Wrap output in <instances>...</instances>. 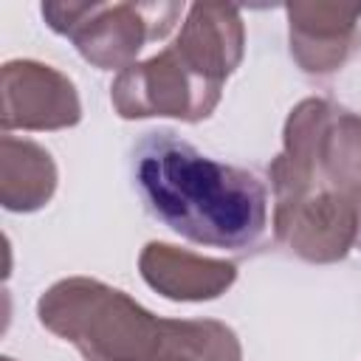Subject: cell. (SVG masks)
<instances>
[{"mask_svg": "<svg viewBox=\"0 0 361 361\" xmlns=\"http://www.w3.org/2000/svg\"><path fill=\"white\" fill-rule=\"evenodd\" d=\"M135 186L175 234L228 251L254 248L268 226V189L240 166L220 164L175 133H149L135 152Z\"/></svg>", "mask_w": 361, "mask_h": 361, "instance_id": "obj_1", "label": "cell"}, {"mask_svg": "<svg viewBox=\"0 0 361 361\" xmlns=\"http://www.w3.org/2000/svg\"><path fill=\"white\" fill-rule=\"evenodd\" d=\"M37 319L87 361H149L161 338L155 313L90 276L54 282L37 302Z\"/></svg>", "mask_w": 361, "mask_h": 361, "instance_id": "obj_2", "label": "cell"}, {"mask_svg": "<svg viewBox=\"0 0 361 361\" xmlns=\"http://www.w3.org/2000/svg\"><path fill=\"white\" fill-rule=\"evenodd\" d=\"M274 195L302 189H361V116L324 99L299 102L282 130V152L268 166Z\"/></svg>", "mask_w": 361, "mask_h": 361, "instance_id": "obj_3", "label": "cell"}, {"mask_svg": "<svg viewBox=\"0 0 361 361\" xmlns=\"http://www.w3.org/2000/svg\"><path fill=\"white\" fill-rule=\"evenodd\" d=\"M180 14V3H42L51 31L68 37L90 65L118 73L149 39H164Z\"/></svg>", "mask_w": 361, "mask_h": 361, "instance_id": "obj_4", "label": "cell"}, {"mask_svg": "<svg viewBox=\"0 0 361 361\" xmlns=\"http://www.w3.org/2000/svg\"><path fill=\"white\" fill-rule=\"evenodd\" d=\"M220 96L223 85L197 76L172 45L144 62H133L110 85V102L121 118L169 116L195 124L214 113Z\"/></svg>", "mask_w": 361, "mask_h": 361, "instance_id": "obj_5", "label": "cell"}, {"mask_svg": "<svg viewBox=\"0 0 361 361\" xmlns=\"http://www.w3.org/2000/svg\"><path fill=\"white\" fill-rule=\"evenodd\" d=\"M276 243L307 262H338L355 248L353 192L305 189L274 197Z\"/></svg>", "mask_w": 361, "mask_h": 361, "instance_id": "obj_6", "label": "cell"}, {"mask_svg": "<svg viewBox=\"0 0 361 361\" xmlns=\"http://www.w3.org/2000/svg\"><path fill=\"white\" fill-rule=\"evenodd\" d=\"M0 127L11 130H65L79 124L82 102L76 85L56 68L37 59H11L0 71Z\"/></svg>", "mask_w": 361, "mask_h": 361, "instance_id": "obj_7", "label": "cell"}, {"mask_svg": "<svg viewBox=\"0 0 361 361\" xmlns=\"http://www.w3.org/2000/svg\"><path fill=\"white\" fill-rule=\"evenodd\" d=\"M285 14L290 56L305 73H333L347 62L361 20V3H288Z\"/></svg>", "mask_w": 361, "mask_h": 361, "instance_id": "obj_8", "label": "cell"}, {"mask_svg": "<svg viewBox=\"0 0 361 361\" xmlns=\"http://www.w3.org/2000/svg\"><path fill=\"white\" fill-rule=\"evenodd\" d=\"M180 59L203 79L223 85L245 51V28L237 6L226 3H195L172 42Z\"/></svg>", "mask_w": 361, "mask_h": 361, "instance_id": "obj_9", "label": "cell"}, {"mask_svg": "<svg viewBox=\"0 0 361 361\" xmlns=\"http://www.w3.org/2000/svg\"><path fill=\"white\" fill-rule=\"evenodd\" d=\"M138 271L152 290L175 302L217 299L237 279L234 262L200 257L169 243H147L138 257Z\"/></svg>", "mask_w": 361, "mask_h": 361, "instance_id": "obj_10", "label": "cell"}, {"mask_svg": "<svg viewBox=\"0 0 361 361\" xmlns=\"http://www.w3.org/2000/svg\"><path fill=\"white\" fill-rule=\"evenodd\" d=\"M56 164L45 147L3 133L0 138V203L8 212H37L56 192Z\"/></svg>", "mask_w": 361, "mask_h": 361, "instance_id": "obj_11", "label": "cell"}, {"mask_svg": "<svg viewBox=\"0 0 361 361\" xmlns=\"http://www.w3.org/2000/svg\"><path fill=\"white\" fill-rule=\"evenodd\" d=\"M149 361H243L237 333L217 319H161Z\"/></svg>", "mask_w": 361, "mask_h": 361, "instance_id": "obj_12", "label": "cell"}, {"mask_svg": "<svg viewBox=\"0 0 361 361\" xmlns=\"http://www.w3.org/2000/svg\"><path fill=\"white\" fill-rule=\"evenodd\" d=\"M353 203H355V248L361 251V189L353 192Z\"/></svg>", "mask_w": 361, "mask_h": 361, "instance_id": "obj_13", "label": "cell"}, {"mask_svg": "<svg viewBox=\"0 0 361 361\" xmlns=\"http://www.w3.org/2000/svg\"><path fill=\"white\" fill-rule=\"evenodd\" d=\"M3 361H14V358H8V355H6V358H3Z\"/></svg>", "mask_w": 361, "mask_h": 361, "instance_id": "obj_14", "label": "cell"}]
</instances>
